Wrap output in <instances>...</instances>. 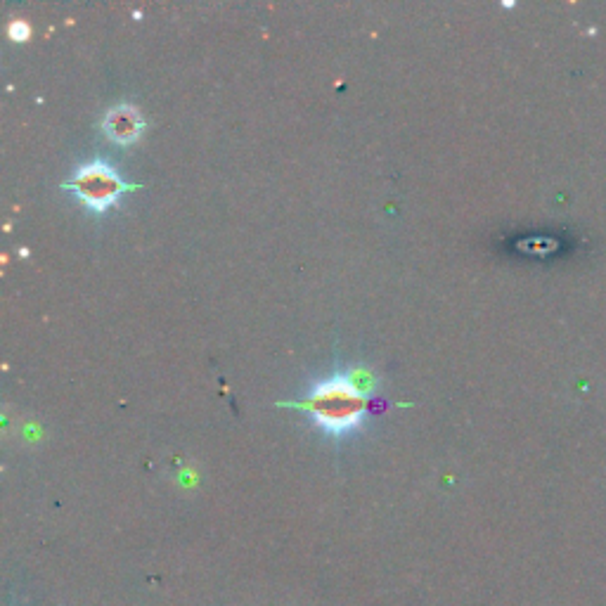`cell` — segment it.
<instances>
[{"instance_id":"cell-1","label":"cell","mask_w":606,"mask_h":606,"mask_svg":"<svg viewBox=\"0 0 606 606\" xmlns=\"http://www.w3.org/2000/svg\"><path fill=\"white\" fill-rule=\"evenodd\" d=\"M280 408L306 412L315 427L332 436H344L360 429L367 417V393L351 375L322 379L303 398L277 403Z\"/></svg>"},{"instance_id":"cell-2","label":"cell","mask_w":606,"mask_h":606,"mask_svg":"<svg viewBox=\"0 0 606 606\" xmlns=\"http://www.w3.org/2000/svg\"><path fill=\"white\" fill-rule=\"evenodd\" d=\"M62 190L72 192L81 199L95 214H105L112 206L119 204V199L135 190V185L126 183L119 176L114 166L105 164V161H90V164L81 166L74 173L72 180L62 185Z\"/></svg>"},{"instance_id":"cell-3","label":"cell","mask_w":606,"mask_h":606,"mask_svg":"<svg viewBox=\"0 0 606 606\" xmlns=\"http://www.w3.org/2000/svg\"><path fill=\"white\" fill-rule=\"evenodd\" d=\"M102 131L107 133L109 140L119 145H131L145 131V121L140 112L131 105H119L109 109L105 119H102Z\"/></svg>"},{"instance_id":"cell-4","label":"cell","mask_w":606,"mask_h":606,"mask_svg":"<svg viewBox=\"0 0 606 606\" xmlns=\"http://www.w3.org/2000/svg\"><path fill=\"white\" fill-rule=\"evenodd\" d=\"M10 34H12V38H15V41H22V38H19V36H27V27H24V24L15 22L10 27Z\"/></svg>"}]
</instances>
